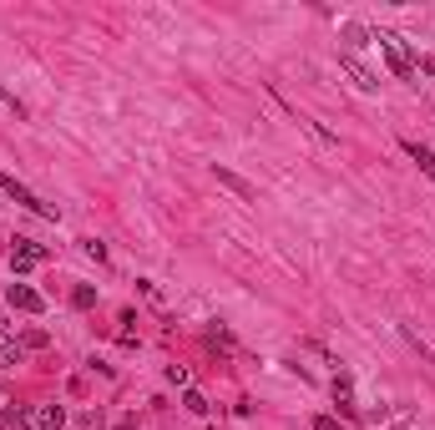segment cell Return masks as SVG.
<instances>
[{"mask_svg":"<svg viewBox=\"0 0 435 430\" xmlns=\"http://www.w3.org/2000/svg\"><path fill=\"white\" fill-rule=\"evenodd\" d=\"M137 289H142V299H147V304H157V309H162V289L152 284V279H137Z\"/></svg>","mask_w":435,"mask_h":430,"instance_id":"obj_14","label":"cell"},{"mask_svg":"<svg viewBox=\"0 0 435 430\" xmlns=\"http://www.w3.org/2000/svg\"><path fill=\"white\" fill-rule=\"evenodd\" d=\"M117 430H137V425H132V420H121V425H117Z\"/></svg>","mask_w":435,"mask_h":430,"instance_id":"obj_20","label":"cell"},{"mask_svg":"<svg viewBox=\"0 0 435 430\" xmlns=\"http://www.w3.org/2000/svg\"><path fill=\"white\" fill-rule=\"evenodd\" d=\"M182 405H188L193 415H208V410H213V405H208V395H203V390H188V395H182Z\"/></svg>","mask_w":435,"mask_h":430,"instance_id":"obj_11","label":"cell"},{"mask_svg":"<svg viewBox=\"0 0 435 430\" xmlns=\"http://www.w3.org/2000/svg\"><path fill=\"white\" fill-rule=\"evenodd\" d=\"M213 177H218V182H223V188H228V193H238L243 203H258V188H254V182H248V177H238L233 167H218V162H213Z\"/></svg>","mask_w":435,"mask_h":430,"instance_id":"obj_6","label":"cell"},{"mask_svg":"<svg viewBox=\"0 0 435 430\" xmlns=\"http://www.w3.org/2000/svg\"><path fill=\"white\" fill-rule=\"evenodd\" d=\"M20 345H25V350H46V345H51V334H46V329H25V334H20Z\"/></svg>","mask_w":435,"mask_h":430,"instance_id":"obj_12","label":"cell"},{"mask_svg":"<svg viewBox=\"0 0 435 430\" xmlns=\"http://www.w3.org/2000/svg\"><path fill=\"white\" fill-rule=\"evenodd\" d=\"M20 359H25V345L16 340L11 329H0V364H6V370H16Z\"/></svg>","mask_w":435,"mask_h":430,"instance_id":"obj_8","label":"cell"},{"mask_svg":"<svg viewBox=\"0 0 435 430\" xmlns=\"http://www.w3.org/2000/svg\"><path fill=\"white\" fill-rule=\"evenodd\" d=\"M400 147H405V157H410V162H415V167H420V172L435 182V152H430V147H420V142H410V137L400 142Z\"/></svg>","mask_w":435,"mask_h":430,"instance_id":"obj_7","label":"cell"},{"mask_svg":"<svg viewBox=\"0 0 435 430\" xmlns=\"http://www.w3.org/2000/svg\"><path fill=\"white\" fill-rule=\"evenodd\" d=\"M6 304H11V309H20V314H46V299L30 289V284H11L6 289Z\"/></svg>","mask_w":435,"mask_h":430,"instance_id":"obj_4","label":"cell"},{"mask_svg":"<svg viewBox=\"0 0 435 430\" xmlns=\"http://www.w3.org/2000/svg\"><path fill=\"white\" fill-rule=\"evenodd\" d=\"M339 66H345V71L354 76V86H359V91H380V76L369 71V66H364V61H359L354 51H339Z\"/></svg>","mask_w":435,"mask_h":430,"instance_id":"obj_5","label":"cell"},{"mask_svg":"<svg viewBox=\"0 0 435 430\" xmlns=\"http://www.w3.org/2000/svg\"><path fill=\"white\" fill-rule=\"evenodd\" d=\"M81 249H86V258H97V263H107V243H97V238H86Z\"/></svg>","mask_w":435,"mask_h":430,"instance_id":"obj_15","label":"cell"},{"mask_svg":"<svg viewBox=\"0 0 435 430\" xmlns=\"http://www.w3.org/2000/svg\"><path fill=\"white\" fill-rule=\"evenodd\" d=\"M71 304H76V309H97V289H91V284H76V289H71Z\"/></svg>","mask_w":435,"mask_h":430,"instance_id":"obj_10","label":"cell"},{"mask_svg":"<svg viewBox=\"0 0 435 430\" xmlns=\"http://www.w3.org/2000/svg\"><path fill=\"white\" fill-rule=\"evenodd\" d=\"M0 188H6V193H11V198H16L20 208H30V213H41V218H61V208H56V203H46V198H36V193H30V188H25V182H16L11 172H0Z\"/></svg>","mask_w":435,"mask_h":430,"instance_id":"obj_2","label":"cell"},{"mask_svg":"<svg viewBox=\"0 0 435 430\" xmlns=\"http://www.w3.org/2000/svg\"><path fill=\"white\" fill-rule=\"evenodd\" d=\"M334 400H339V405H350V400H354V385H350V375H334Z\"/></svg>","mask_w":435,"mask_h":430,"instance_id":"obj_13","label":"cell"},{"mask_svg":"<svg viewBox=\"0 0 435 430\" xmlns=\"http://www.w3.org/2000/svg\"><path fill=\"white\" fill-rule=\"evenodd\" d=\"M314 430H339V420L334 415H314Z\"/></svg>","mask_w":435,"mask_h":430,"instance_id":"obj_18","label":"cell"},{"mask_svg":"<svg viewBox=\"0 0 435 430\" xmlns=\"http://www.w3.org/2000/svg\"><path fill=\"white\" fill-rule=\"evenodd\" d=\"M51 258V249L46 243H36V238H16V249H11V268L16 273H30L36 263H46Z\"/></svg>","mask_w":435,"mask_h":430,"instance_id":"obj_3","label":"cell"},{"mask_svg":"<svg viewBox=\"0 0 435 430\" xmlns=\"http://www.w3.org/2000/svg\"><path fill=\"white\" fill-rule=\"evenodd\" d=\"M375 46L385 51V61H390V71H395L400 81H415V56H410L405 36H395V30H375Z\"/></svg>","mask_w":435,"mask_h":430,"instance_id":"obj_1","label":"cell"},{"mask_svg":"<svg viewBox=\"0 0 435 430\" xmlns=\"http://www.w3.org/2000/svg\"><path fill=\"white\" fill-rule=\"evenodd\" d=\"M6 430H30V425H25V415H20V410H6Z\"/></svg>","mask_w":435,"mask_h":430,"instance_id":"obj_17","label":"cell"},{"mask_svg":"<svg viewBox=\"0 0 435 430\" xmlns=\"http://www.w3.org/2000/svg\"><path fill=\"white\" fill-rule=\"evenodd\" d=\"M420 71H425V76H435V56H420Z\"/></svg>","mask_w":435,"mask_h":430,"instance_id":"obj_19","label":"cell"},{"mask_svg":"<svg viewBox=\"0 0 435 430\" xmlns=\"http://www.w3.org/2000/svg\"><path fill=\"white\" fill-rule=\"evenodd\" d=\"M167 380H172V385H182V390H188V380H193V375H188V364H172V370H167Z\"/></svg>","mask_w":435,"mask_h":430,"instance_id":"obj_16","label":"cell"},{"mask_svg":"<svg viewBox=\"0 0 435 430\" xmlns=\"http://www.w3.org/2000/svg\"><path fill=\"white\" fill-rule=\"evenodd\" d=\"M36 425L41 430H66V410H61V405H41L36 410Z\"/></svg>","mask_w":435,"mask_h":430,"instance_id":"obj_9","label":"cell"}]
</instances>
